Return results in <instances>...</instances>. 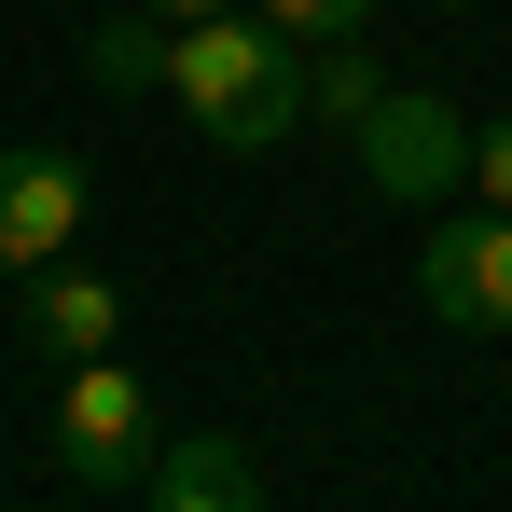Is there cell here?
<instances>
[{"instance_id":"cell-1","label":"cell","mask_w":512,"mask_h":512,"mask_svg":"<svg viewBox=\"0 0 512 512\" xmlns=\"http://www.w3.org/2000/svg\"><path fill=\"white\" fill-rule=\"evenodd\" d=\"M167 97L222 139V153H277L291 125H305V70H291V28L277 14H194L167 28Z\"/></svg>"},{"instance_id":"cell-2","label":"cell","mask_w":512,"mask_h":512,"mask_svg":"<svg viewBox=\"0 0 512 512\" xmlns=\"http://www.w3.org/2000/svg\"><path fill=\"white\" fill-rule=\"evenodd\" d=\"M56 485L70 499H139V471H153V388L125 374V360H70V388H56Z\"/></svg>"},{"instance_id":"cell-3","label":"cell","mask_w":512,"mask_h":512,"mask_svg":"<svg viewBox=\"0 0 512 512\" xmlns=\"http://www.w3.org/2000/svg\"><path fill=\"white\" fill-rule=\"evenodd\" d=\"M416 291H429V319H457V333H512V208H457V222H429Z\"/></svg>"},{"instance_id":"cell-4","label":"cell","mask_w":512,"mask_h":512,"mask_svg":"<svg viewBox=\"0 0 512 512\" xmlns=\"http://www.w3.org/2000/svg\"><path fill=\"white\" fill-rule=\"evenodd\" d=\"M360 167H374V194H471V125L429 84H388L360 125Z\"/></svg>"},{"instance_id":"cell-5","label":"cell","mask_w":512,"mask_h":512,"mask_svg":"<svg viewBox=\"0 0 512 512\" xmlns=\"http://www.w3.org/2000/svg\"><path fill=\"white\" fill-rule=\"evenodd\" d=\"M84 222V167L70 153H0V277H42Z\"/></svg>"},{"instance_id":"cell-6","label":"cell","mask_w":512,"mask_h":512,"mask_svg":"<svg viewBox=\"0 0 512 512\" xmlns=\"http://www.w3.org/2000/svg\"><path fill=\"white\" fill-rule=\"evenodd\" d=\"M28 346H42L56 374H70V360H111V346H125V291H111V277H84V263L56 250L42 277H28Z\"/></svg>"},{"instance_id":"cell-7","label":"cell","mask_w":512,"mask_h":512,"mask_svg":"<svg viewBox=\"0 0 512 512\" xmlns=\"http://www.w3.org/2000/svg\"><path fill=\"white\" fill-rule=\"evenodd\" d=\"M139 499H153V512H236V499H263V471H250V443L194 429V443H153Z\"/></svg>"},{"instance_id":"cell-8","label":"cell","mask_w":512,"mask_h":512,"mask_svg":"<svg viewBox=\"0 0 512 512\" xmlns=\"http://www.w3.org/2000/svg\"><path fill=\"white\" fill-rule=\"evenodd\" d=\"M374 97H388V70L360 56V28L319 42V70H305V125H346V139H360V125H374Z\"/></svg>"},{"instance_id":"cell-9","label":"cell","mask_w":512,"mask_h":512,"mask_svg":"<svg viewBox=\"0 0 512 512\" xmlns=\"http://www.w3.org/2000/svg\"><path fill=\"white\" fill-rule=\"evenodd\" d=\"M84 70L111 97H153V84H167V14H111V28L84 42Z\"/></svg>"},{"instance_id":"cell-10","label":"cell","mask_w":512,"mask_h":512,"mask_svg":"<svg viewBox=\"0 0 512 512\" xmlns=\"http://www.w3.org/2000/svg\"><path fill=\"white\" fill-rule=\"evenodd\" d=\"M291 42H346V28H374V0H263Z\"/></svg>"},{"instance_id":"cell-11","label":"cell","mask_w":512,"mask_h":512,"mask_svg":"<svg viewBox=\"0 0 512 512\" xmlns=\"http://www.w3.org/2000/svg\"><path fill=\"white\" fill-rule=\"evenodd\" d=\"M471 194H485V208H512V111H485V125H471Z\"/></svg>"},{"instance_id":"cell-12","label":"cell","mask_w":512,"mask_h":512,"mask_svg":"<svg viewBox=\"0 0 512 512\" xmlns=\"http://www.w3.org/2000/svg\"><path fill=\"white\" fill-rule=\"evenodd\" d=\"M139 14H167V28H194V14H236V0H139Z\"/></svg>"},{"instance_id":"cell-13","label":"cell","mask_w":512,"mask_h":512,"mask_svg":"<svg viewBox=\"0 0 512 512\" xmlns=\"http://www.w3.org/2000/svg\"><path fill=\"white\" fill-rule=\"evenodd\" d=\"M443 14H471V0H443Z\"/></svg>"}]
</instances>
